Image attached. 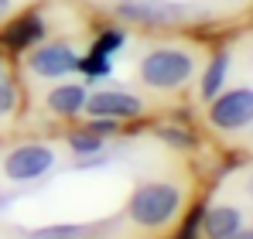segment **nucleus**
I'll return each mask as SVG.
<instances>
[{
	"instance_id": "nucleus-1",
	"label": "nucleus",
	"mask_w": 253,
	"mask_h": 239,
	"mask_svg": "<svg viewBox=\"0 0 253 239\" xmlns=\"http://www.w3.org/2000/svg\"><path fill=\"white\" fill-rule=\"evenodd\" d=\"M181 205V192L168 185V181H144L133 188V195L126 201V215L144 226V229H161L178 215Z\"/></svg>"
},
{
	"instance_id": "nucleus-2",
	"label": "nucleus",
	"mask_w": 253,
	"mask_h": 239,
	"mask_svg": "<svg viewBox=\"0 0 253 239\" xmlns=\"http://www.w3.org/2000/svg\"><path fill=\"white\" fill-rule=\"evenodd\" d=\"M192 72H195V62L181 48H154L140 62V79L151 89H178L192 79Z\"/></svg>"
},
{
	"instance_id": "nucleus-3",
	"label": "nucleus",
	"mask_w": 253,
	"mask_h": 239,
	"mask_svg": "<svg viewBox=\"0 0 253 239\" xmlns=\"http://www.w3.org/2000/svg\"><path fill=\"white\" fill-rule=\"evenodd\" d=\"M209 120L215 130H243L253 123V89H233L212 96Z\"/></svg>"
},
{
	"instance_id": "nucleus-4",
	"label": "nucleus",
	"mask_w": 253,
	"mask_h": 239,
	"mask_svg": "<svg viewBox=\"0 0 253 239\" xmlns=\"http://www.w3.org/2000/svg\"><path fill=\"white\" fill-rule=\"evenodd\" d=\"M51 164H55V151L51 147H44V144H21V147H14L7 154L3 174L10 181H35L44 171H51Z\"/></svg>"
},
{
	"instance_id": "nucleus-5",
	"label": "nucleus",
	"mask_w": 253,
	"mask_h": 239,
	"mask_svg": "<svg viewBox=\"0 0 253 239\" xmlns=\"http://www.w3.org/2000/svg\"><path fill=\"white\" fill-rule=\"evenodd\" d=\"M28 69L42 79H58V76H69L79 69V55L72 44L65 41H51V44H42L28 55Z\"/></svg>"
},
{
	"instance_id": "nucleus-6",
	"label": "nucleus",
	"mask_w": 253,
	"mask_h": 239,
	"mask_svg": "<svg viewBox=\"0 0 253 239\" xmlns=\"http://www.w3.org/2000/svg\"><path fill=\"white\" fill-rule=\"evenodd\" d=\"M117 14L130 21V24H144V28H165L185 17V7L181 3H171V0H126L117 7Z\"/></svg>"
},
{
	"instance_id": "nucleus-7",
	"label": "nucleus",
	"mask_w": 253,
	"mask_h": 239,
	"mask_svg": "<svg viewBox=\"0 0 253 239\" xmlns=\"http://www.w3.org/2000/svg\"><path fill=\"white\" fill-rule=\"evenodd\" d=\"M83 106L89 117H110V120H126V117H140L144 113L140 96H130V92H120V89L89 92V99Z\"/></svg>"
},
{
	"instance_id": "nucleus-8",
	"label": "nucleus",
	"mask_w": 253,
	"mask_h": 239,
	"mask_svg": "<svg viewBox=\"0 0 253 239\" xmlns=\"http://www.w3.org/2000/svg\"><path fill=\"white\" fill-rule=\"evenodd\" d=\"M240 226H243V215L233 205H215L209 212H202V233L209 239H229Z\"/></svg>"
},
{
	"instance_id": "nucleus-9",
	"label": "nucleus",
	"mask_w": 253,
	"mask_h": 239,
	"mask_svg": "<svg viewBox=\"0 0 253 239\" xmlns=\"http://www.w3.org/2000/svg\"><path fill=\"white\" fill-rule=\"evenodd\" d=\"M44 35V24L38 14H28V17H17L7 31H3V44L7 48H14V51H21V48H31L35 41H42Z\"/></svg>"
},
{
	"instance_id": "nucleus-10",
	"label": "nucleus",
	"mask_w": 253,
	"mask_h": 239,
	"mask_svg": "<svg viewBox=\"0 0 253 239\" xmlns=\"http://www.w3.org/2000/svg\"><path fill=\"white\" fill-rule=\"evenodd\" d=\"M83 103H85V89H83V85H58V89L48 92V110L58 113V117H72V113H79Z\"/></svg>"
},
{
	"instance_id": "nucleus-11",
	"label": "nucleus",
	"mask_w": 253,
	"mask_h": 239,
	"mask_svg": "<svg viewBox=\"0 0 253 239\" xmlns=\"http://www.w3.org/2000/svg\"><path fill=\"white\" fill-rule=\"evenodd\" d=\"M226 55H215L212 58V65L206 69V79H202V96L206 99H212V96H219V85H222V79H226Z\"/></svg>"
},
{
	"instance_id": "nucleus-12",
	"label": "nucleus",
	"mask_w": 253,
	"mask_h": 239,
	"mask_svg": "<svg viewBox=\"0 0 253 239\" xmlns=\"http://www.w3.org/2000/svg\"><path fill=\"white\" fill-rule=\"evenodd\" d=\"M69 147L76 151V154H96V151H103V137L99 133H92V130H76V133H69Z\"/></svg>"
},
{
	"instance_id": "nucleus-13",
	"label": "nucleus",
	"mask_w": 253,
	"mask_h": 239,
	"mask_svg": "<svg viewBox=\"0 0 253 239\" xmlns=\"http://www.w3.org/2000/svg\"><path fill=\"white\" fill-rule=\"evenodd\" d=\"M14 106H17V89L7 76H0V117H7Z\"/></svg>"
},
{
	"instance_id": "nucleus-14",
	"label": "nucleus",
	"mask_w": 253,
	"mask_h": 239,
	"mask_svg": "<svg viewBox=\"0 0 253 239\" xmlns=\"http://www.w3.org/2000/svg\"><path fill=\"white\" fill-rule=\"evenodd\" d=\"M38 239H76L79 236V226H51V229H38Z\"/></svg>"
},
{
	"instance_id": "nucleus-15",
	"label": "nucleus",
	"mask_w": 253,
	"mask_h": 239,
	"mask_svg": "<svg viewBox=\"0 0 253 239\" xmlns=\"http://www.w3.org/2000/svg\"><path fill=\"white\" fill-rule=\"evenodd\" d=\"M199 226H202V208H195V212L188 215V222H185V229H181L178 239H195L199 236Z\"/></svg>"
},
{
	"instance_id": "nucleus-16",
	"label": "nucleus",
	"mask_w": 253,
	"mask_h": 239,
	"mask_svg": "<svg viewBox=\"0 0 253 239\" xmlns=\"http://www.w3.org/2000/svg\"><path fill=\"white\" fill-rule=\"evenodd\" d=\"M120 41H124L120 31H110V35H103V38H99V48H96V51H99V55H110V51H117V48H120Z\"/></svg>"
},
{
	"instance_id": "nucleus-17",
	"label": "nucleus",
	"mask_w": 253,
	"mask_h": 239,
	"mask_svg": "<svg viewBox=\"0 0 253 239\" xmlns=\"http://www.w3.org/2000/svg\"><path fill=\"white\" fill-rule=\"evenodd\" d=\"M89 130H92V133H99V137H103V133H117V120H110V117H96L92 123H89Z\"/></svg>"
},
{
	"instance_id": "nucleus-18",
	"label": "nucleus",
	"mask_w": 253,
	"mask_h": 239,
	"mask_svg": "<svg viewBox=\"0 0 253 239\" xmlns=\"http://www.w3.org/2000/svg\"><path fill=\"white\" fill-rule=\"evenodd\" d=\"M161 140H168L174 147H192V137L188 133H174V130H161Z\"/></svg>"
},
{
	"instance_id": "nucleus-19",
	"label": "nucleus",
	"mask_w": 253,
	"mask_h": 239,
	"mask_svg": "<svg viewBox=\"0 0 253 239\" xmlns=\"http://www.w3.org/2000/svg\"><path fill=\"white\" fill-rule=\"evenodd\" d=\"M85 69H89V76H103V72H106V55L96 51V55L85 62ZM85 69H83V72H85Z\"/></svg>"
},
{
	"instance_id": "nucleus-20",
	"label": "nucleus",
	"mask_w": 253,
	"mask_h": 239,
	"mask_svg": "<svg viewBox=\"0 0 253 239\" xmlns=\"http://www.w3.org/2000/svg\"><path fill=\"white\" fill-rule=\"evenodd\" d=\"M229 239H253V229H243V226H240V229H236Z\"/></svg>"
},
{
	"instance_id": "nucleus-21",
	"label": "nucleus",
	"mask_w": 253,
	"mask_h": 239,
	"mask_svg": "<svg viewBox=\"0 0 253 239\" xmlns=\"http://www.w3.org/2000/svg\"><path fill=\"white\" fill-rule=\"evenodd\" d=\"M7 10H10V0H0V17H7Z\"/></svg>"
},
{
	"instance_id": "nucleus-22",
	"label": "nucleus",
	"mask_w": 253,
	"mask_h": 239,
	"mask_svg": "<svg viewBox=\"0 0 253 239\" xmlns=\"http://www.w3.org/2000/svg\"><path fill=\"white\" fill-rule=\"evenodd\" d=\"M247 192H250V199H253V178H250V181H247Z\"/></svg>"
}]
</instances>
